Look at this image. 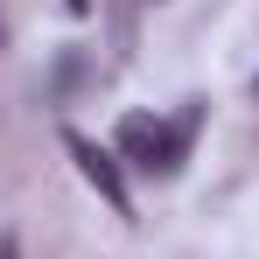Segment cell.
Here are the masks:
<instances>
[{"instance_id": "cell-5", "label": "cell", "mask_w": 259, "mask_h": 259, "mask_svg": "<svg viewBox=\"0 0 259 259\" xmlns=\"http://www.w3.org/2000/svg\"><path fill=\"white\" fill-rule=\"evenodd\" d=\"M84 7H91V0H70V14H84Z\"/></svg>"}, {"instance_id": "cell-2", "label": "cell", "mask_w": 259, "mask_h": 259, "mask_svg": "<svg viewBox=\"0 0 259 259\" xmlns=\"http://www.w3.org/2000/svg\"><path fill=\"white\" fill-rule=\"evenodd\" d=\"M63 154L77 161V175H84V182H91L119 217H133V196H126V175H119V154H112V147H98V140L77 133V126H63Z\"/></svg>"}, {"instance_id": "cell-1", "label": "cell", "mask_w": 259, "mask_h": 259, "mask_svg": "<svg viewBox=\"0 0 259 259\" xmlns=\"http://www.w3.org/2000/svg\"><path fill=\"white\" fill-rule=\"evenodd\" d=\"M196 126H203V98H189L175 119H161V112H126L119 133H112V154L133 161V168H147V175H182L189 147H196Z\"/></svg>"}, {"instance_id": "cell-4", "label": "cell", "mask_w": 259, "mask_h": 259, "mask_svg": "<svg viewBox=\"0 0 259 259\" xmlns=\"http://www.w3.org/2000/svg\"><path fill=\"white\" fill-rule=\"evenodd\" d=\"M0 259H21V245H14V238H0Z\"/></svg>"}, {"instance_id": "cell-3", "label": "cell", "mask_w": 259, "mask_h": 259, "mask_svg": "<svg viewBox=\"0 0 259 259\" xmlns=\"http://www.w3.org/2000/svg\"><path fill=\"white\" fill-rule=\"evenodd\" d=\"M77 77H84V56H77V49H63V63H56V98H70Z\"/></svg>"}, {"instance_id": "cell-7", "label": "cell", "mask_w": 259, "mask_h": 259, "mask_svg": "<svg viewBox=\"0 0 259 259\" xmlns=\"http://www.w3.org/2000/svg\"><path fill=\"white\" fill-rule=\"evenodd\" d=\"M252 91H259V84H252Z\"/></svg>"}, {"instance_id": "cell-6", "label": "cell", "mask_w": 259, "mask_h": 259, "mask_svg": "<svg viewBox=\"0 0 259 259\" xmlns=\"http://www.w3.org/2000/svg\"><path fill=\"white\" fill-rule=\"evenodd\" d=\"M0 42H7V28H0Z\"/></svg>"}]
</instances>
